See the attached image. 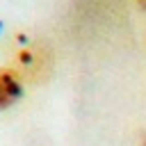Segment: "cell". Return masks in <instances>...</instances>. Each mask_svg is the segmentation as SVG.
Here are the masks:
<instances>
[{
    "instance_id": "obj_1",
    "label": "cell",
    "mask_w": 146,
    "mask_h": 146,
    "mask_svg": "<svg viewBox=\"0 0 146 146\" xmlns=\"http://www.w3.org/2000/svg\"><path fill=\"white\" fill-rule=\"evenodd\" d=\"M11 68L21 80L32 84L46 82L52 73V52L43 41L30 34H16L11 41Z\"/></svg>"
},
{
    "instance_id": "obj_2",
    "label": "cell",
    "mask_w": 146,
    "mask_h": 146,
    "mask_svg": "<svg viewBox=\"0 0 146 146\" xmlns=\"http://www.w3.org/2000/svg\"><path fill=\"white\" fill-rule=\"evenodd\" d=\"M23 94V80L11 66L0 68V110L11 107Z\"/></svg>"
},
{
    "instance_id": "obj_3",
    "label": "cell",
    "mask_w": 146,
    "mask_h": 146,
    "mask_svg": "<svg viewBox=\"0 0 146 146\" xmlns=\"http://www.w3.org/2000/svg\"><path fill=\"white\" fill-rule=\"evenodd\" d=\"M141 146H146V132L141 135Z\"/></svg>"
},
{
    "instance_id": "obj_4",
    "label": "cell",
    "mask_w": 146,
    "mask_h": 146,
    "mask_svg": "<svg viewBox=\"0 0 146 146\" xmlns=\"http://www.w3.org/2000/svg\"><path fill=\"white\" fill-rule=\"evenodd\" d=\"M137 2H139V5H141V7L146 9V0H137Z\"/></svg>"
}]
</instances>
